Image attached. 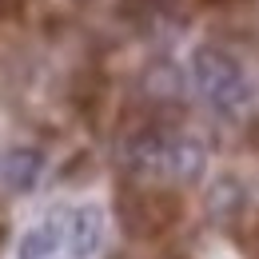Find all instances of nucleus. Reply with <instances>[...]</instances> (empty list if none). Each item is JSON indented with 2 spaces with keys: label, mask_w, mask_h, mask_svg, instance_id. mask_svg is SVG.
<instances>
[{
  "label": "nucleus",
  "mask_w": 259,
  "mask_h": 259,
  "mask_svg": "<svg viewBox=\"0 0 259 259\" xmlns=\"http://www.w3.org/2000/svg\"><path fill=\"white\" fill-rule=\"evenodd\" d=\"M192 84L224 116H239L251 104V84H247L243 64L220 44H199L192 52Z\"/></svg>",
  "instance_id": "nucleus-1"
},
{
  "label": "nucleus",
  "mask_w": 259,
  "mask_h": 259,
  "mask_svg": "<svg viewBox=\"0 0 259 259\" xmlns=\"http://www.w3.org/2000/svg\"><path fill=\"white\" fill-rule=\"evenodd\" d=\"M116 211H120V224L128 227V235L148 239V235H163L171 224H180L184 203L167 188H144V184L128 180L116 195Z\"/></svg>",
  "instance_id": "nucleus-2"
},
{
  "label": "nucleus",
  "mask_w": 259,
  "mask_h": 259,
  "mask_svg": "<svg viewBox=\"0 0 259 259\" xmlns=\"http://www.w3.org/2000/svg\"><path fill=\"white\" fill-rule=\"evenodd\" d=\"M163 144L167 128L163 124H140L120 140V167L124 176L144 184V180H163Z\"/></svg>",
  "instance_id": "nucleus-3"
},
{
  "label": "nucleus",
  "mask_w": 259,
  "mask_h": 259,
  "mask_svg": "<svg viewBox=\"0 0 259 259\" xmlns=\"http://www.w3.org/2000/svg\"><path fill=\"white\" fill-rule=\"evenodd\" d=\"M60 231H64L68 259H92L104 243V211L96 203H80L60 211Z\"/></svg>",
  "instance_id": "nucleus-4"
},
{
  "label": "nucleus",
  "mask_w": 259,
  "mask_h": 259,
  "mask_svg": "<svg viewBox=\"0 0 259 259\" xmlns=\"http://www.w3.org/2000/svg\"><path fill=\"white\" fill-rule=\"evenodd\" d=\"M207 171V148L203 140H195L192 132L167 128V144H163V180L176 184H195Z\"/></svg>",
  "instance_id": "nucleus-5"
},
{
  "label": "nucleus",
  "mask_w": 259,
  "mask_h": 259,
  "mask_svg": "<svg viewBox=\"0 0 259 259\" xmlns=\"http://www.w3.org/2000/svg\"><path fill=\"white\" fill-rule=\"evenodd\" d=\"M207 220H215V224H239L243 215H247V203H251V195L247 188L235 180V176H215L211 180V188H207Z\"/></svg>",
  "instance_id": "nucleus-6"
},
{
  "label": "nucleus",
  "mask_w": 259,
  "mask_h": 259,
  "mask_svg": "<svg viewBox=\"0 0 259 259\" xmlns=\"http://www.w3.org/2000/svg\"><path fill=\"white\" fill-rule=\"evenodd\" d=\"M44 152L40 148H12L4 160H0V180L4 188L16 195H28L36 192V184L44 180Z\"/></svg>",
  "instance_id": "nucleus-7"
},
{
  "label": "nucleus",
  "mask_w": 259,
  "mask_h": 259,
  "mask_svg": "<svg viewBox=\"0 0 259 259\" xmlns=\"http://www.w3.org/2000/svg\"><path fill=\"white\" fill-rule=\"evenodd\" d=\"M16 259H68L60 215H48V220L28 227L20 235V243H16Z\"/></svg>",
  "instance_id": "nucleus-8"
},
{
  "label": "nucleus",
  "mask_w": 259,
  "mask_h": 259,
  "mask_svg": "<svg viewBox=\"0 0 259 259\" xmlns=\"http://www.w3.org/2000/svg\"><path fill=\"white\" fill-rule=\"evenodd\" d=\"M144 96L152 104H176L184 96V72L176 64H167V60L144 68Z\"/></svg>",
  "instance_id": "nucleus-9"
},
{
  "label": "nucleus",
  "mask_w": 259,
  "mask_h": 259,
  "mask_svg": "<svg viewBox=\"0 0 259 259\" xmlns=\"http://www.w3.org/2000/svg\"><path fill=\"white\" fill-rule=\"evenodd\" d=\"M20 4H24V0H0V20H4V16H12Z\"/></svg>",
  "instance_id": "nucleus-10"
},
{
  "label": "nucleus",
  "mask_w": 259,
  "mask_h": 259,
  "mask_svg": "<svg viewBox=\"0 0 259 259\" xmlns=\"http://www.w3.org/2000/svg\"><path fill=\"white\" fill-rule=\"evenodd\" d=\"M207 4H227V0H207Z\"/></svg>",
  "instance_id": "nucleus-11"
},
{
  "label": "nucleus",
  "mask_w": 259,
  "mask_h": 259,
  "mask_svg": "<svg viewBox=\"0 0 259 259\" xmlns=\"http://www.w3.org/2000/svg\"><path fill=\"white\" fill-rule=\"evenodd\" d=\"M163 259H184V255H163Z\"/></svg>",
  "instance_id": "nucleus-12"
}]
</instances>
